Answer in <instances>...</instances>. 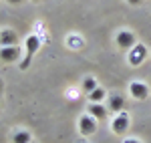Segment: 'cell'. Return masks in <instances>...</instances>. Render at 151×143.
Segmentation results:
<instances>
[{
	"mask_svg": "<svg viewBox=\"0 0 151 143\" xmlns=\"http://www.w3.org/2000/svg\"><path fill=\"white\" fill-rule=\"evenodd\" d=\"M123 109H125V97L109 95V111H113V113H121Z\"/></svg>",
	"mask_w": 151,
	"mask_h": 143,
	"instance_id": "30bf717a",
	"label": "cell"
},
{
	"mask_svg": "<svg viewBox=\"0 0 151 143\" xmlns=\"http://www.w3.org/2000/svg\"><path fill=\"white\" fill-rule=\"evenodd\" d=\"M87 113L89 115H93L97 121H101L107 117V113H109V109L105 107L103 103H89V109H87Z\"/></svg>",
	"mask_w": 151,
	"mask_h": 143,
	"instance_id": "9c48e42d",
	"label": "cell"
},
{
	"mask_svg": "<svg viewBox=\"0 0 151 143\" xmlns=\"http://www.w3.org/2000/svg\"><path fill=\"white\" fill-rule=\"evenodd\" d=\"M123 143H141L139 139H133V137H127V139H123Z\"/></svg>",
	"mask_w": 151,
	"mask_h": 143,
	"instance_id": "9a60e30c",
	"label": "cell"
},
{
	"mask_svg": "<svg viewBox=\"0 0 151 143\" xmlns=\"http://www.w3.org/2000/svg\"><path fill=\"white\" fill-rule=\"evenodd\" d=\"M10 4H20V2H24V0H8Z\"/></svg>",
	"mask_w": 151,
	"mask_h": 143,
	"instance_id": "2e32d148",
	"label": "cell"
},
{
	"mask_svg": "<svg viewBox=\"0 0 151 143\" xmlns=\"http://www.w3.org/2000/svg\"><path fill=\"white\" fill-rule=\"evenodd\" d=\"M129 95L137 101H145L149 97V87L143 83V81H131L129 83Z\"/></svg>",
	"mask_w": 151,
	"mask_h": 143,
	"instance_id": "3957f363",
	"label": "cell"
},
{
	"mask_svg": "<svg viewBox=\"0 0 151 143\" xmlns=\"http://www.w3.org/2000/svg\"><path fill=\"white\" fill-rule=\"evenodd\" d=\"M30 141H32V135L28 131H24V129H20V131H16L12 135V143H30Z\"/></svg>",
	"mask_w": 151,
	"mask_h": 143,
	"instance_id": "7c38bea8",
	"label": "cell"
},
{
	"mask_svg": "<svg viewBox=\"0 0 151 143\" xmlns=\"http://www.w3.org/2000/svg\"><path fill=\"white\" fill-rule=\"evenodd\" d=\"M115 42L119 48H123V50H131V48L137 45V38L135 34L131 32V30H119L115 36Z\"/></svg>",
	"mask_w": 151,
	"mask_h": 143,
	"instance_id": "7a4b0ae2",
	"label": "cell"
},
{
	"mask_svg": "<svg viewBox=\"0 0 151 143\" xmlns=\"http://www.w3.org/2000/svg\"><path fill=\"white\" fill-rule=\"evenodd\" d=\"M79 131H81V135H85V137L93 135V133L97 131V119H95L93 115H83L81 119H79Z\"/></svg>",
	"mask_w": 151,
	"mask_h": 143,
	"instance_id": "5b68a950",
	"label": "cell"
},
{
	"mask_svg": "<svg viewBox=\"0 0 151 143\" xmlns=\"http://www.w3.org/2000/svg\"><path fill=\"white\" fill-rule=\"evenodd\" d=\"M129 65L131 67H139L143 60L147 59V47L145 45H135V47L129 50Z\"/></svg>",
	"mask_w": 151,
	"mask_h": 143,
	"instance_id": "277c9868",
	"label": "cell"
},
{
	"mask_svg": "<svg viewBox=\"0 0 151 143\" xmlns=\"http://www.w3.org/2000/svg\"><path fill=\"white\" fill-rule=\"evenodd\" d=\"M97 87H99V85H97V79H95V77H85V79H83V91L91 93Z\"/></svg>",
	"mask_w": 151,
	"mask_h": 143,
	"instance_id": "4fadbf2b",
	"label": "cell"
},
{
	"mask_svg": "<svg viewBox=\"0 0 151 143\" xmlns=\"http://www.w3.org/2000/svg\"><path fill=\"white\" fill-rule=\"evenodd\" d=\"M20 48L16 47H0V60L2 63H16V60L20 59Z\"/></svg>",
	"mask_w": 151,
	"mask_h": 143,
	"instance_id": "52a82bcc",
	"label": "cell"
},
{
	"mask_svg": "<svg viewBox=\"0 0 151 143\" xmlns=\"http://www.w3.org/2000/svg\"><path fill=\"white\" fill-rule=\"evenodd\" d=\"M111 129H113L115 135H125V131L129 129V115H127V113H123V111H121L115 119H113Z\"/></svg>",
	"mask_w": 151,
	"mask_h": 143,
	"instance_id": "8992f818",
	"label": "cell"
},
{
	"mask_svg": "<svg viewBox=\"0 0 151 143\" xmlns=\"http://www.w3.org/2000/svg\"><path fill=\"white\" fill-rule=\"evenodd\" d=\"M87 95H89V103H103L105 99H107V93H105L103 87H97V89H93Z\"/></svg>",
	"mask_w": 151,
	"mask_h": 143,
	"instance_id": "8fae6325",
	"label": "cell"
},
{
	"mask_svg": "<svg viewBox=\"0 0 151 143\" xmlns=\"http://www.w3.org/2000/svg\"><path fill=\"white\" fill-rule=\"evenodd\" d=\"M14 45H18V34L10 28L0 30V47H14Z\"/></svg>",
	"mask_w": 151,
	"mask_h": 143,
	"instance_id": "ba28073f",
	"label": "cell"
},
{
	"mask_svg": "<svg viewBox=\"0 0 151 143\" xmlns=\"http://www.w3.org/2000/svg\"><path fill=\"white\" fill-rule=\"evenodd\" d=\"M38 48H40V38L36 34H30L26 40H24V50H26V55H24V59L20 60V71H26L28 67H30V63H32V57H35L36 52H38Z\"/></svg>",
	"mask_w": 151,
	"mask_h": 143,
	"instance_id": "6da1fadb",
	"label": "cell"
},
{
	"mask_svg": "<svg viewBox=\"0 0 151 143\" xmlns=\"http://www.w3.org/2000/svg\"><path fill=\"white\" fill-rule=\"evenodd\" d=\"M127 2L131 4V6H141V4H143L145 0H127Z\"/></svg>",
	"mask_w": 151,
	"mask_h": 143,
	"instance_id": "5bb4252c",
	"label": "cell"
}]
</instances>
